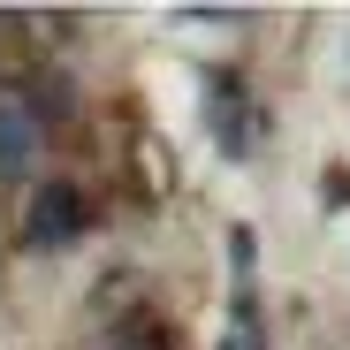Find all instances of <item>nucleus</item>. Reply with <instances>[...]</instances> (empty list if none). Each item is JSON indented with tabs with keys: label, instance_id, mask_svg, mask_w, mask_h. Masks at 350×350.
Here are the masks:
<instances>
[{
	"label": "nucleus",
	"instance_id": "obj_1",
	"mask_svg": "<svg viewBox=\"0 0 350 350\" xmlns=\"http://www.w3.org/2000/svg\"><path fill=\"white\" fill-rule=\"evenodd\" d=\"M84 221V198L69 183H46L38 206H31V244H69V228Z\"/></svg>",
	"mask_w": 350,
	"mask_h": 350
},
{
	"label": "nucleus",
	"instance_id": "obj_2",
	"mask_svg": "<svg viewBox=\"0 0 350 350\" xmlns=\"http://www.w3.org/2000/svg\"><path fill=\"white\" fill-rule=\"evenodd\" d=\"M31 160H38V114L0 99V175H23Z\"/></svg>",
	"mask_w": 350,
	"mask_h": 350
},
{
	"label": "nucleus",
	"instance_id": "obj_3",
	"mask_svg": "<svg viewBox=\"0 0 350 350\" xmlns=\"http://www.w3.org/2000/svg\"><path fill=\"white\" fill-rule=\"evenodd\" d=\"M221 350H259V327H252V312H237V335H228Z\"/></svg>",
	"mask_w": 350,
	"mask_h": 350
}]
</instances>
